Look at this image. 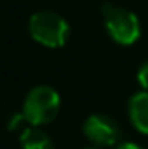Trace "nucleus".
I'll use <instances>...</instances> for the list:
<instances>
[{
  "mask_svg": "<svg viewBox=\"0 0 148 149\" xmlns=\"http://www.w3.org/2000/svg\"><path fill=\"white\" fill-rule=\"evenodd\" d=\"M129 118L138 132L148 135V92H138L131 97Z\"/></svg>",
  "mask_w": 148,
  "mask_h": 149,
  "instance_id": "39448f33",
  "label": "nucleus"
},
{
  "mask_svg": "<svg viewBox=\"0 0 148 149\" xmlns=\"http://www.w3.org/2000/svg\"><path fill=\"white\" fill-rule=\"evenodd\" d=\"M84 135L96 146H115L120 139V128L106 114H91L84 123Z\"/></svg>",
  "mask_w": 148,
  "mask_h": 149,
  "instance_id": "20e7f679",
  "label": "nucleus"
},
{
  "mask_svg": "<svg viewBox=\"0 0 148 149\" xmlns=\"http://www.w3.org/2000/svg\"><path fill=\"white\" fill-rule=\"evenodd\" d=\"M103 17H105V26L106 31L120 45H132L138 38L141 37V26L140 19L136 17L134 12L113 5L105 3L103 5Z\"/></svg>",
  "mask_w": 148,
  "mask_h": 149,
  "instance_id": "7ed1b4c3",
  "label": "nucleus"
},
{
  "mask_svg": "<svg viewBox=\"0 0 148 149\" xmlns=\"http://www.w3.org/2000/svg\"><path fill=\"white\" fill-rule=\"evenodd\" d=\"M19 141H21L23 149H54V144L49 139V135L44 134L42 130H38L37 127L25 128Z\"/></svg>",
  "mask_w": 148,
  "mask_h": 149,
  "instance_id": "423d86ee",
  "label": "nucleus"
},
{
  "mask_svg": "<svg viewBox=\"0 0 148 149\" xmlns=\"http://www.w3.org/2000/svg\"><path fill=\"white\" fill-rule=\"evenodd\" d=\"M61 106L59 94L49 85H38L32 88L23 102V116L32 127H40L51 123Z\"/></svg>",
  "mask_w": 148,
  "mask_h": 149,
  "instance_id": "f257e3e1",
  "label": "nucleus"
},
{
  "mask_svg": "<svg viewBox=\"0 0 148 149\" xmlns=\"http://www.w3.org/2000/svg\"><path fill=\"white\" fill-rule=\"evenodd\" d=\"M115 149H145V148H141V146H138L134 142H124V144L115 146Z\"/></svg>",
  "mask_w": 148,
  "mask_h": 149,
  "instance_id": "6e6552de",
  "label": "nucleus"
},
{
  "mask_svg": "<svg viewBox=\"0 0 148 149\" xmlns=\"http://www.w3.org/2000/svg\"><path fill=\"white\" fill-rule=\"evenodd\" d=\"M138 81L145 90H148V61L143 63L138 70Z\"/></svg>",
  "mask_w": 148,
  "mask_h": 149,
  "instance_id": "0eeeda50",
  "label": "nucleus"
},
{
  "mask_svg": "<svg viewBox=\"0 0 148 149\" xmlns=\"http://www.w3.org/2000/svg\"><path fill=\"white\" fill-rule=\"evenodd\" d=\"M28 33L37 43H42L49 49H59L66 43L70 35V26L56 12L42 10L35 12L28 21Z\"/></svg>",
  "mask_w": 148,
  "mask_h": 149,
  "instance_id": "f03ea898",
  "label": "nucleus"
},
{
  "mask_svg": "<svg viewBox=\"0 0 148 149\" xmlns=\"http://www.w3.org/2000/svg\"><path fill=\"white\" fill-rule=\"evenodd\" d=\"M84 149H98V148H84Z\"/></svg>",
  "mask_w": 148,
  "mask_h": 149,
  "instance_id": "1a4fd4ad",
  "label": "nucleus"
}]
</instances>
